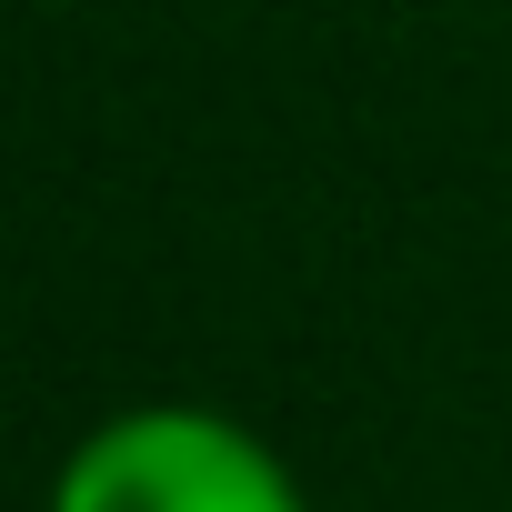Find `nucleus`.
Segmentation results:
<instances>
[{
	"mask_svg": "<svg viewBox=\"0 0 512 512\" xmlns=\"http://www.w3.org/2000/svg\"><path fill=\"white\" fill-rule=\"evenodd\" d=\"M51 512H312V502L241 422L201 402H141L61 462Z\"/></svg>",
	"mask_w": 512,
	"mask_h": 512,
	"instance_id": "nucleus-1",
	"label": "nucleus"
}]
</instances>
